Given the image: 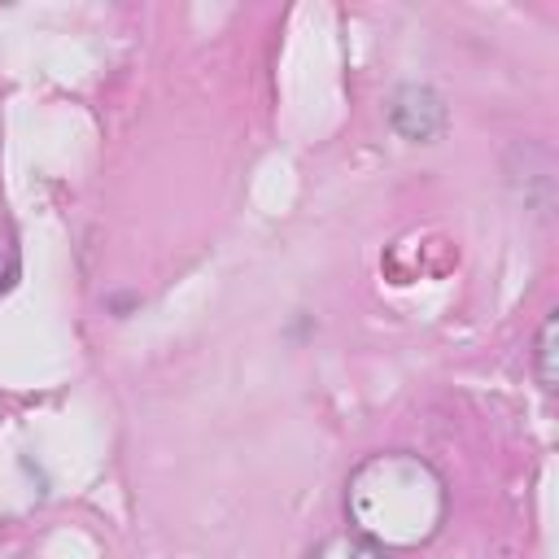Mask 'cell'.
<instances>
[{
  "mask_svg": "<svg viewBox=\"0 0 559 559\" xmlns=\"http://www.w3.org/2000/svg\"><path fill=\"white\" fill-rule=\"evenodd\" d=\"M441 480L415 454H376L349 476V515L367 542L419 546L441 524Z\"/></svg>",
  "mask_w": 559,
  "mask_h": 559,
  "instance_id": "cell-1",
  "label": "cell"
},
{
  "mask_svg": "<svg viewBox=\"0 0 559 559\" xmlns=\"http://www.w3.org/2000/svg\"><path fill=\"white\" fill-rule=\"evenodd\" d=\"M389 122H393V131L406 135V140H437L441 127H445V105H441V96H437L432 87H415V83H411V87H402V92L393 96Z\"/></svg>",
  "mask_w": 559,
  "mask_h": 559,
  "instance_id": "cell-2",
  "label": "cell"
},
{
  "mask_svg": "<svg viewBox=\"0 0 559 559\" xmlns=\"http://www.w3.org/2000/svg\"><path fill=\"white\" fill-rule=\"evenodd\" d=\"M314 559H389V550H380L367 537H332Z\"/></svg>",
  "mask_w": 559,
  "mask_h": 559,
  "instance_id": "cell-3",
  "label": "cell"
},
{
  "mask_svg": "<svg viewBox=\"0 0 559 559\" xmlns=\"http://www.w3.org/2000/svg\"><path fill=\"white\" fill-rule=\"evenodd\" d=\"M555 314H546L542 323V336H537V380L542 389H555Z\"/></svg>",
  "mask_w": 559,
  "mask_h": 559,
  "instance_id": "cell-4",
  "label": "cell"
}]
</instances>
